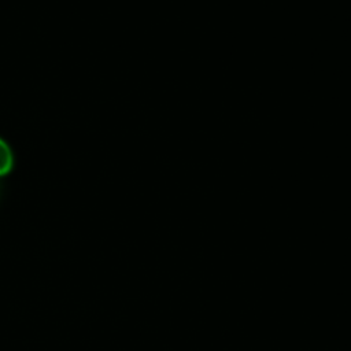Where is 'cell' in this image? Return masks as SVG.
<instances>
[{"mask_svg": "<svg viewBox=\"0 0 351 351\" xmlns=\"http://www.w3.org/2000/svg\"><path fill=\"white\" fill-rule=\"evenodd\" d=\"M15 158L11 145L0 137V177L8 176L14 169Z\"/></svg>", "mask_w": 351, "mask_h": 351, "instance_id": "cell-1", "label": "cell"}]
</instances>
